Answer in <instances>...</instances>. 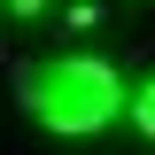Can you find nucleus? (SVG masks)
Listing matches in <instances>:
<instances>
[{"label":"nucleus","instance_id":"obj_1","mask_svg":"<svg viewBox=\"0 0 155 155\" xmlns=\"http://www.w3.org/2000/svg\"><path fill=\"white\" fill-rule=\"evenodd\" d=\"M23 109H31L39 132L85 140V132H101V124L124 109V78H116L101 54H54V62H39V70H31Z\"/></svg>","mask_w":155,"mask_h":155},{"label":"nucleus","instance_id":"obj_2","mask_svg":"<svg viewBox=\"0 0 155 155\" xmlns=\"http://www.w3.org/2000/svg\"><path fill=\"white\" fill-rule=\"evenodd\" d=\"M132 124H140V132L155 140V78H147V85H140V93H132Z\"/></svg>","mask_w":155,"mask_h":155},{"label":"nucleus","instance_id":"obj_3","mask_svg":"<svg viewBox=\"0 0 155 155\" xmlns=\"http://www.w3.org/2000/svg\"><path fill=\"white\" fill-rule=\"evenodd\" d=\"M0 8H16V16H39V8H47V0H0Z\"/></svg>","mask_w":155,"mask_h":155}]
</instances>
